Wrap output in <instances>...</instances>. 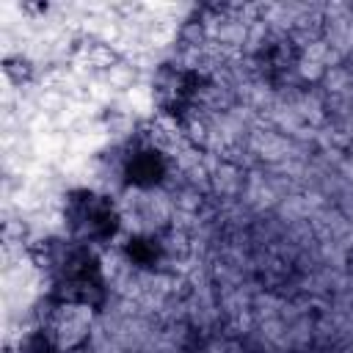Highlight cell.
<instances>
[{
  "label": "cell",
  "instance_id": "obj_2",
  "mask_svg": "<svg viewBox=\"0 0 353 353\" xmlns=\"http://www.w3.org/2000/svg\"><path fill=\"white\" fill-rule=\"evenodd\" d=\"M61 287L72 301L91 303L94 292L102 290V279L97 270V262L85 251H72L61 268Z\"/></svg>",
  "mask_w": 353,
  "mask_h": 353
},
{
  "label": "cell",
  "instance_id": "obj_5",
  "mask_svg": "<svg viewBox=\"0 0 353 353\" xmlns=\"http://www.w3.org/2000/svg\"><path fill=\"white\" fill-rule=\"evenodd\" d=\"M33 353H50V350H47V345H39V347H36Z\"/></svg>",
  "mask_w": 353,
  "mask_h": 353
},
{
  "label": "cell",
  "instance_id": "obj_3",
  "mask_svg": "<svg viewBox=\"0 0 353 353\" xmlns=\"http://www.w3.org/2000/svg\"><path fill=\"white\" fill-rule=\"evenodd\" d=\"M127 174H130V179H132L135 185H152V182H157L160 174H163V160L157 157V152L143 149V152L132 154V160H130V165H127Z\"/></svg>",
  "mask_w": 353,
  "mask_h": 353
},
{
  "label": "cell",
  "instance_id": "obj_1",
  "mask_svg": "<svg viewBox=\"0 0 353 353\" xmlns=\"http://www.w3.org/2000/svg\"><path fill=\"white\" fill-rule=\"evenodd\" d=\"M69 215H72V226L80 237L85 240H105L113 234L116 229V215H113V207L94 196V193H80L74 196L72 207H69Z\"/></svg>",
  "mask_w": 353,
  "mask_h": 353
},
{
  "label": "cell",
  "instance_id": "obj_4",
  "mask_svg": "<svg viewBox=\"0 0 353 353\" xmlns=\"http://www.w3.org/2000/svg\"><path fill=\"white\" fill-rule=\"evenodd\" d=\"M130 256L138 262V265H152L154 256H157V245L152 240H135L130 245Z\"/></svg>",
  "mask_w": 353,
  "mask_h": 353
}]
</instances>
